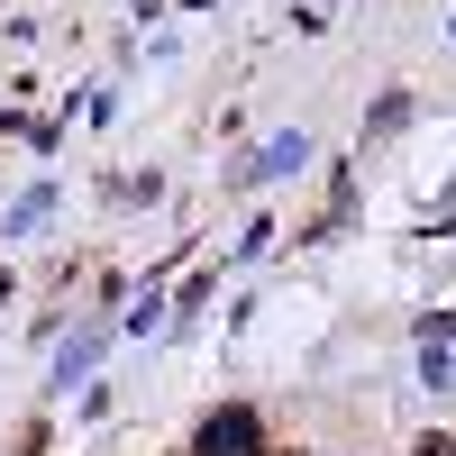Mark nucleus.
I'll use <instances>...</instances> for the list:
<instances>
[{
    "mask_svg": "<svg viewBox=\"0 0 456 456\" xmlns=\"http://www.w3.org/2000/svg\"><path fill=\"white\" fill-rule=\"evenodd\" d=\"M192 456H265V420H256L247 402H219V411H201Z\"/></svg>",
    "mask_w": 456,
    "mask_h": 456,
    "instance_id": "obj_1",
    "label": "nucleus"
},
{
    "mask_svg": "<svg viewBox=\"0 0 456 456\" xmlns=\"http://www.w3.org/2000/svg\"><path fill=\"white\" fill-rule=\"evenodd\" d=\"M420 347H429V356L447 347V374H456V311H429V320H420Z\"/></svg>",
    "mask_w": 456,
    "mask_h": 456,
    "instance_id": "obj_3",
    "label": "nucleus"
},
{
    "mask_svg": "<svg viewBox=\"0 0 456 456\" xmlns=\"http://www.w3.org/2000/svg\"><path fill=\"white\" fill-rule=\"evenodd\" d=\"M420 456H456V438H438V429H429V438H420Z\"/></svg>",
    "mask_w": 456,
    "mask_h": 456,
    "instance_id": "obj_4",
    "label": "nucleus"
},
{
    "mask_svg": "<svg viewBox=\"0 0 456 456\" xmlns=\"http://www.w3.org/2000/svg\"><path fill=\"white\" fill-rule=\"evenodd\" d=\"M301 156H311V146H301V137H283V146H265V156H247L238 174H247V183H265V174H283V165H301Z\"/></svg>",
    "mask_w": 456,
    "mask_h": 456,
    "instance_id": "obj_2",
    "label": "nucleus"
}]
</instances>
